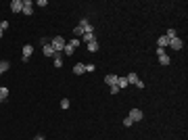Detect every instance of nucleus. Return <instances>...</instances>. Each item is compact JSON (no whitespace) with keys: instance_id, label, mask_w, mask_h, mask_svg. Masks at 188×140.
<instances>
[{"instance_id":"nucleus-1","label":"nucleus","mask_w":188,"mask_h":140,"mask_svg":"<svg viewBox=\"0 0 188 140\" xmlns=\"http://www.w3.org/2000/svg\"><path fill=\"white\" fill-rule=\"evenodd\" d=\"M65 44H67V42H65V38H63V36H55V38L50 40V46L55 48V52H63Z\"/></svg>"},{"instance_id":"nucleus-2","label":"nucleus","mask_w":188,"mask_h":140,"mask_svg":"<svg viewBox=\"0 0 188 140\" xmlns=\"http://www.w3.org/2000/svg\"><path fill=\"white\" fill-rule=\"evenodd\" d=\"M157 56H159V63L161 65H169V63H171V59L167 56L165 48H157Z\"/></svg>"},{"instance_id":"nucleus-3","label":"nucleus","mask_w":188,"mask_h":140,"mask_svg":"<svg viewBox=\"0 0 188 140\" xmlns=\"http://www.w3.org/2000/svg\"><path fill=\"white\" fill-rule=\"evenodd\" d=\"M128 117H130V119H132V121H140V119H142V117H144V113H142V111H140V109H138V107H134V109H132V111H130V115H128Z\"/></svg>"},{"instance_id":"nucleus-4","label":"nucleus","mask_w":188,"mask_h":140,"mask_svg":"<svg viewBox=\"0 0 188 140\" xmlns=\"http://www.w3.org/2000/svg\"><path fill=\"white\" fill-rule=\"evenodd\" d=\"M167 46H169V48H171V50H180L182 46H184V42H182L180 38L176 36V38H171V40H169V44H167Z\"/></svg>"},{"instance_id":"nucleus-5","label":"nucleus","mask_w":188,"mask_h":140,"mask_svg":"<svg viewBox=\"0 0 188 140\" xmlns=\"http://www.w3.org/2000/svg\"><path fill=\"white\" fill-rule=\"evenodd\" d=\"M23 15H34V2H29V0H23Z\"/></svg>"},{"instance_id":"nucleus-6","label":"nucleus","mask_w":188,"mask_h":140,"mask_svg":"<svg viewBox=\"0 0 188 140\" xmlns=\"http://www.w3.org/2000/svg\"><path fill=\"white\" fill-rule=\"evenodd\" d=\"M117 80H119V75H115V73H109V75L104 77V84L111 88V86H117Z\"/></svg>"},{"instance_id":"nucleus-7","label":"nucleus","mask_w":188,"mask_h":140,"mask_svg":"<svg viewBox=\"0 0 188 140\" xmlns=\"http://www.w3.org/2000/svg\"><path fill=\"white\" fill-rule=\"evenodd\" d=\"M11 11H13L15 15L21 13V11H23V0H13V2H11Z\"/></svg>"},{"instance_id":"nucleus-8","label":"nucleus","mask_w":188,"mask_h":140,"mask_svg":"<svg viewBox=\"0 0 188 140\" xmlns=\"http://www.w3.org/2000/svg\"><path fill=\"white\" fill-rule=\"evenodd\" d=\"M31 55H34V46H31V44H25V46H23V61H29Z\"/></svg>"},{"instance_id":"nucleus-9","label":"nucleus","mask_w":188,"mask_h":140,"mask_svg":"<svg viewBox=\"0 0 188 140\" xmlns=\"http://www.w3.org/2000/svg\"><path fill=\"white\" fill-rule=\"evenodd\" d=\"M80 27L84 29V34H94V25L88 23V21H82V23H80Z\"/></svg>"},{"instance_id":"nucleus-10","label":"nucleus","mask_w":188,"mask_h":140,"mask_svg":"<svg viewBox=\"0 0 188 140\" xmlns=\"http://www.w3.org/2000/svg\"><path fill=\"white\" fill-rule=\"evenodd\" d=\"M167 44H169V38H167V36H161V38H157V48H165Z\"/></svg>"},{"instance_id":"nucleus-11","label":"nucleus","mask_w":188,"mask_h":140,"mask_svg":"<svg viewBox=\"0 0 188 140\" xmlns=\"http://www.w3.org/2000/svg\"><path fill=\"white\" fill-rule=\"evenodd\" d=\"M84 71H86V65L84 63H75L73 65V73H75V75H82Z\"/></svg>"},{"instance_id":"nucleus-12","label":"nucleus","mask_w":188,"mask_h":140,"mask_svg":"<svg viewBox=\"0 0 188 140\" xmlns=\"http://www.w3.org/2000/svg\"><path fill=\"white\" fill-rule=\"evenodd\" d=\"M44 56H55L56 52H55V48H52V46H50V44H44Z\"/></svg>"},{"instance_id":"nucleus-13","label":"nucleus","mask_w":188,"mask_h":140,"mask_svg":"<svg viewBox=\"0 0 188 140\" xmlns=\"http://www.w3.org/2000/svg\"><path fill=\"white\" fill-rule=\"evenodd\" d=\"M73 52H75V48H73V46H71V44L67 42V44H65V48H63V55L71 56V55H73Z\"/></svg>"},{"instance_id":"nucleus-14","label":"nucleus","mask_w":188,"mask_h":140,"mask_svg":"<svg viewBox=\"0 0 188 140\" xmlns=\"http://www.w3.org/2000/svg\"><path fill=\"white\" fill-rule=\"evenodd\" d=\"M55 67H56V69L63 67V55H61V52H56V55H55Z\"/></svg>"},{"instance_id":"nucleus-15","label":"nucleus","mask_w":188,"mask_h":140,"mask_svg":"<svg viewBox=\"0 0 188 140\" xmlns=\"http://www.w3.org/2000/svg\"><path fill=\"white\" fill-rule=\"evenodd\" d=\"M7 96H8V88L0 86V103H2V100H7Z\"/></svg>"},{"instance_id":"nucleus-16","label":"nucleus","mask_w":188,"mask_h":140,"mask_svg":"<svg viewBox=\"0 0 188 140\" xmlns=\"http://www.w3.org/2000/svg\"><path fill=\"white\" fill-rule=\"evenodd\" d=\"M117 86H119V90H123V88H128L130 84H128V80H125V77H119V80H117Z\"/></svg>"},{"instance_id":"nucleus-17","label":"nucleus","mask_w":188,"mask_h":140,"mask_svg":"<svg viewBox=\"0 0 188 140\" xmlns=\"http://www.w3.org/2000/svg\"><path fill=\"white\" fill-rule=\"evenodd\" d=\"M82 40H84L86 44H90V42H94L96 38H94V34H84V38H82Z\"/></svg>"},{"instance_id":"nucleus-18","label":"nucleus","mask_w":188,"mask_h":140,"mask_svg":"<svg viewBox=\"0 0 188 140\" xmlns=\"http://www.w3.org/2000/svg\"><path fill=\"white\" fill-rule=\"evenodd\" d=\"M125 80H128V84H136V82H138V75H136V73H130Z\"/></svg>"},{"instance_id":"nucleus-19","label":"nucleus","mask_w":188,"mask_h":140,"mask_svg":"<svg viewBox=\"0 0 188 140\" xmlns=\"http://www.w3.org/2000/svg\"><path fill=\"white\" fill-rule=\"evenodd\" d=\"M8 67H11V63L8 61H0V71L4 73V71H8Z\"/></svg>"},{"instance_id":"nucleus-20","label":"nucleus","mask_w":188,"mask_h":140,"mask_svg":"<svg viewBox=\"0 0 188 140\" xmlns=\"http://www.w3.org/2000/svg\"><path fill=\"white\" fill-rule=\"evenodd\" d=\"M88 50H90V52H96V50H98V42H96V40L88 44Z\"/></svg>"},{"instance_id":"nucleus-21","label":"nucleus","mask_w":188,"mask_h":140,"mask_svg":"<svg viewBox=\"0 0 188 140\" xmlns=\"http://www.w3.org/2000/svg\"><path fill=\"white\" fill-rule=\"evenodd\" d=\"M61 109H65V111L69 109V100H67V98H63L61 100Z\"/></svg>"},{"instance_id":"nucleus-22","label":"nucleus","mask_w":188,"mask_h":140,"mask_svg":"<svg viewBox=\"0 0 188 140\" xmlns=\"http://www.w3.org/2000/svg\"><path fill=\"white\" fill-rule=\"evenodd\" d=\"M123 126H125V128H130V126H134V121H132L130 117H125V119H123Z\"/></svg>"},{"instance_id":"nucleus-23","label":"nucleus","mask_w":188,"mask_h":140,"mask_svg":"<svg viewBox=\"0 0 188 140\" xmlns=\"http://www.w3.org/2000/svg\"><path fill=\"white\" fill-rule=\"evenodd\" d=\"M167 38H169V40H171V38H176V29H167Z\"/></svg>"},{"instance_id":"nucleus-24","label":"nucleus","mask_w":188,"mask_h":140,"mask_svg":"<svg viewBox=\"0 0 188 140\" xmlns=\"http://www.w3.org/2000/svg\"><path fill=\"white\" fill-rule=\"evenodd\" d=\"M73 34H75V36H84V29H82V27H80V25H77V27H75V29H73Z\"/></svg>"},{"instance_id":"nucleus-25","label":"nucleus","mask_w":188,"mask_h":140,"mask_svg":"<svg viewBox=\"0 0 188 140\" xmlns=\"http://www.w3.org/2000/svg\"><path fill=\"white\" fill-rule=\"evenodd\" d=\"M71 46H73V48H77V46H80V44H82V40H71Z\"/></svg>"},{"instance_id":"nucleus-26","label":"nucleus","mask_w":188,"mask_h":140,"mask_svg":"<svg viewBox=\"0 0 188 140\" xmlns=\"http://www.w3.org/2000/svg\"><path fill=\"white\" fill-rule=\"evenodd\" d=\"M0 29H2V31L8 29V21H0Z\"/></svg>"},{"instance_id":"nucleus-27","label":"nucleus","mask_w":188,"mask_h":140,"mask_svg":"<svg viewBox=\"0 0 188 140\" xmlns=\"http://www.w3.org/2000/svg\"><path fill=\"white\" fill-rule=\"evenodd\" d=\"M109 92H111V94H117V92H119V86H111V88H109Z\"/></svg>"},{"instance_id":"nucleus-28","label":"nucleus","mask_w":188,"mask_h":140,"mask_svg":"<svg viewBox=\"0 0 188 140\" xmlns=\"http://www.w3.org/2000/svg\"><path fill=\"white\" fill-rule=\"evenodd\" d=\"M34 140H44V136H36V138Z\"/></svg>"},{"instance_id":"nucleus-29","label":"nucleus","mask_w":188,"mask_h":140,"mask_svg":"<svg viewBox=\"0 0 188 140\" xmlns=\"http://www.w3.org/2000/svg\"><path fill=\"white\" fill-rule=\"evenodd\" d=\"M2 36H4V31H2V29H0V40H2Z\"/></svg>"},{"instance_id":"nucleus-30","label":"nucleus","mask_w":188,"mask_h":140,"mask_svg":"<svg viewBox=\"0 0 188 140\" xmlns=\"http://www.w3.org/2000/svg\"><path fill=\"white\" fill-rule=\"evenodd\" d=\"M0 75H2V71H0Z\"/></svg>"}]
</instances>
